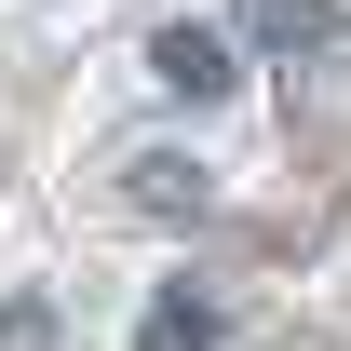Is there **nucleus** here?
I'll list each match as a JSON object with an SVG mask.
<instances>
[{
	"instance_id": "1",
	"label": "nucleus",
	"mask_w": 351,
	"mask_h": 351,
	"mask_svg": "<svg viewBox=\"0 0 351 351\" xmlns=\"http://www.w3.org/2000/svg\"><path fill=\"white\" fill-rule=\"evenodd\" d=\"M257 41H270V54H338L351 14H338V0H257Z\"/></svg>"
},
{
	"instance_id": "2",
	"label": "nucleus",
	"mask_w": 351,
	"mask_h": 351,
	"mask_svg": "<svg viewBox=\"0 0 351 351\" xmlns=\"http://www.w3.org/2000/svg\"><path fill=\"white\" fill-rule=\"evenodd\" d=\"M149 68H162V95H230V41H217V27H162Z\"/></svg>"
},
{
	"instance_id": "3",
	"label": "nucleus",
	"mask_w": 351,
	"mask_h": 351,
	"mask_svg": "<svg viewBox=\"0 0 351 351\" xmlns=\"http://www.w3.org/2000/svg\"><path fill=\"white\" fill-rule=\"evenodd\" d=\"M135 351H217V311L189 298V284H162V298H149V324H135Z\"/></svg>"
},
{
	"instance_id": "4",
	"label": "nucleus",
	"mask_w": 351,
	"mask_h": 351,
	"mask_svg": "<svg viewBox=\"0 0 351 351\" xmlns=\"http://www.w3.org/2000/svg\"><path fill=\"white\" fill-rule=\"evenodd\" d=\"M135 203L149 217H203V162H135Z\"/></svg>"
},
{
	"instance_id": "5",
	"label": "nucleus",
	"mask_w": 351,
	"mask_h": 351,
	"mask_svg": "<svg viewBox=\"0 0 351 351\" xmlns=\"http://www.w3.org/2000/svg\"><path fill=\"white\" fill-rule=\"evenodd\" d=\"M0 351H54V298H14V311H0Z\"/></svg>"
}]
</instances>
